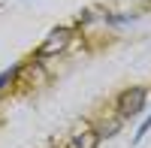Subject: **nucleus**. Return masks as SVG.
I'll use <instances>...</instances> for the list:
<instances>
[{"instance_id":"nucleus-2","label":"nucleus","mask_w":151,"mask_h":148,"mask_svg":"<svg viewBox=\"0 0 151 148\" xmlns=\"http://www.w3.org/2000/svg\"><path fill=\"white\" fill-rule=\"evenodd\" d=\"M148 100V91L145 88H127L121 97H118V115L121 118H133L142 112V106Z\"/></svg>"},{"instance_id":"nucleus-4","label":"nucleus","mask_w":151,"mask_h":148,"mask_svg":"<svg viewBox=\"0 0 151 148\" xmlns=\"http://www.w3.org/2000/svg\"><path fill=\"white\" fill-rule=\"evenodd\" d=\"M97 145H100V136H97L94 127H91V130H82L79 136H73L67 148H97Z\"/></svg>"},{"instance_id":"nucleus-1","label":"nucleus","mask_w":151,"mask_h":148,"mask_svg":"<svg viewBox=\"0 0 151 148\" xmlns=\"http://www.w3.org/2000/svg\"><path fill=\"white\" fill-rule=\"evenodd\" d=\"M70 40H73V27H55V30L40 42V48H36V60H45V57L60 55V52L70 45Z\"/></svg>"},{"instance_id":"nucleus-5","label":"nucleus","mask_w":151,"mask_h":148,"mask_svg":"<svg viewBox=\"0 0 151 148\" xmlns=\"http://www.w3.org/2000/svg\"><path fill=\"white\" fill-rule=\"evenodd\" d=\"M21 70H24L21 64H12V67H6L3 73H0V94H3V91L9 88V85H12V82H15V79L21 76Z\"/></svg>"},{"instance_id":"nucleus-6","label":"nucleus","mask_w":151,"mask_h":148,"mask_svg":"<svg viewBox=\"0 0 151 148\" xmlns=\"http://www.w3.org/2000/svg\"><path fill=\"white\" fill-rule=\"evenodd\" d=\"M148 130H151V115H148V118L142 121V124H139V130H136V142H142V139H145V133H148Z\"/></svg>"},{"instance_id":"nucleus-3","label":"nucleus","mask_w":151,"mask_h":148,"mask_svg":"<svg viewBox=\"0 0 151 148\" xmlns=\"http://www.w3.org/2000/svg\"><path fill=\"white\" fill-rule=\"evenodd\" d=\"M121 130V115H115V118H103V121H97L94 124V133L100 139L103 136H115V133Z\"/></svg>"}]
</instances>
